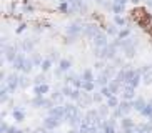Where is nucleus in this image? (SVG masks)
<instances>
[{
	"label": "nucleus",
	"instance_id": "obj_28",
	"mask_svg": "<svg viewBox=\"0 0 152 133\" xmlns=\"http://www.w3.org/2000/svg\"><path fill=\"white\" fill-rule=\"evenodd\" d=\"M109 88H110V92L114 93V95H117V93L122 90V85L117 82V80H110V83H109Z\"/></svg>",
	"mask_w": 152,
	"mask_h": 133
},
{
	"label": "nucleus",
	"instance_id": "obj_21",
	"mask_svg": "<svg viewBox=\"0 0 152 133\" xmlns=\"http://www.w3.org/2000/svg\"><path fill=\"white\" fill-rule=\"evenodd\" d=\"M105 105H107L110 110H115L117 106L121 105V100L117 98V95H112L110 98H107V100H105Z\"/></svg>",
	"mask_w": 152,
	"mask_h": 133
},
{
	"label": "nucleus",
	"instance_id": "obj_48",
	"mask_svg": "<svg viewBox=\"0 0 152 133\" xmlns=\"http://www.w3.org/2000/svg\"><path fill=\"white\" fill-rule=\"evenodd\" d=\"M22 130L17 128V126H9V130H7V133H20Z\"/></svg>",
	"mask_w": 152,
	"mask_h": 133
},
{
	"label": "nucleus",
	"instance_id": "obj_11",
	"mask_svg": "<svg viewBox=\"0 0 152 133\" xmlns=\"http://www.w3.org/2000/svg\"><path fill=\"white\" fill-rule=\"evenodd\" d=\"M58 125H60V120L54 118V116H47V118H44V121H42V126L47 128L49 132H55V130L58 128Z\"/></svg>",
	"mask_w": 152,
	"mask_h": 133
},
{
	"label": "nucleus",
	"instance_id": "obj_42",
	"mask_svg": "<svg viewBox=\"0 0 152 133\" xmlns=\"http://www.w3.org/2000/svg\"><path fill=\"white\" fill-rule=\"evenodd\" d=\"M34 83H35V85H42V83H45V75H44V73L37 75L35 78H34Z\"/></svg>",
	"mask_w": 152,
	"mask_h": 133
},
{
	"label": "nucleus",
	"instance_id": "obj_45",
	"mask_svg": "<svg viewBox=\"0 0 152 133\" xmlns=\"http://www.w3.org/2000/svg\"><path fill=\"white\" fill-rule=\"evenodd\" d=\"M94 66H95V70H100V72H102L104 68H105V63H104V60H99V62L94 63Z\"/></svg>",
	"mask_w": 152,
	"mask_h": 133
},
{
	"label": "nucleus",
	"instance_id": "obj_38",
	"mask_svg": "<svg viewBox=\"0 0 152 133\" xmlns=\"http://www.w3.org/2000/svg\"><path fill=\"white\" fill-rule=\"evenodd\" d=\"M109 110H110V108H109L107 105H99V113H100V116H102L104 120H107L105 116L109 115Z\"/></svg>",
	"mask_w": 152,
	"mask_h": 133
},
{
	"label": "nucleus",
	"instance_id": "obj_39",
	"mask_svg": "<svg viewBox=\"0 0 152 133\" xmlns=\"http://www.w3.org/2000/svg\"><path fill=\"white\" fill-rule=\"evenodd\" d=\"M100 93L104 95V98H105V100H107V98H110L112 95H114V93L110 92V88H109V85H107V87H100Z\"/></svg>",
	"mask_w": 152,
	"mask_h": 133
},
{
	"label": "nucleus",
	"instance_id": "obj_51",
	"mask_svg": "<svg viewBox=\"0 0 152 133\" xmlns=\"http://www.w3.org/2000/svg\"><path fill=\"white\" fill-rule=\"evenodd\" d=\"M112 2H114V4H119V5H127V2H129V0H112Z\"/></svg>",
	"mask_w": 152,
	"mask_h": 133
},
{
	"label": "nucleus",
	"instance_id": "obj_5",
	"mask_svg": "<svg viewBox=\"0 0 152 133\" xmlns=\"http://www.w3.org/2000/svg\"><path fill=\"white\" fill-rule=\"evenodd\" d=\"M30 103L34 108H52V100H47L45 97H34Z\"/></svg>",
	"mask_w": 152,
	"mask_h": 133
},
{
	"label": "nucleus",
	"instance_id": "obj_52",
	"mask_svg": "<svg viewBox=\"0 0 152 133\" xmlns=\"http://www.w3.org/2000/svg\"><path fill=\"white\" fill-rule=\"evenodd\" d=\"M122 133H135V128H125L122 130Z\"/></svg>",
	"mask_w": 152,
	"mask_h": 133
},
{
	"label": "nucleus",
	"instance_id": "obj_43",
	"mask_svg": "<svg viewBox=\"0 0 152 133\" xmlns=\"http://www.w3.org/2000/svg\"><path fill=\"white\" fill-rule=\"evenodd\" d=\"M28 85V77L23 73V75H20V88H25Z\"/></svg>",
	"mask_w": 152,
	"mask_h": 133
},
{
	"label": "nucleus",
	"instance_id": "obj_41",
	"mask_svg": "<svg viewBox=\"0 0 152 133\" xmlns=\"http://www.w3.org/2000/svg\"><path fill=\"white\" fill-rule=\"evenodd\" d=\"M92 98H94V103H99V105H102V100H104V95L100 92H97V93H94L92 95Z\"/></svg>",
	"mask_w": 152,
	"mask_h": 133
},
{
	"label": "nucleus",
	"instance_id": "obj_20",
	"mask_svg": "<svg viewBox=\"0 0 152 133\" xmlns=\"http://www.w3.org/2000/svg\"><path fill=\"white\" fill-rule=\"evenodd\" d=\"M64 97H65V95L62 93V90H54V92L50 93V100H52V102H55L57 105H60V103H62Z\"/></svg>",
	"mask_w": 152,
	"mask_h": 133
},
{
	"label": "nucleus",
	"instance_id": "obj_18",
	"mask_svg": "<svg viewBox=\"0 0 152 133\" xmlns=\"http://www.w3.org/2000/svg\"><path fill=\"white\" fill-rule=\"evenodd\" d=\"M127 73H129V70L127 68H122V70H117V75L114 80H117L121 85H125L127 83Z\"/></svg>",
	"mask_w": 152,
	"mask_h": 133
},
{
	"label": "nucleus",
	"instance_id": "obj_24",
	"mask_svg": "<svg viewBox=\"0 0 152 133\" xmlns=\"http://www.w3.org/2000/svg\"><path fill=\"white\" fill-rule=\"evenodd\" d=\"M72 66V60H67V58H62L60 62H58V68L64 72V73H69V70H70Z\"/></svg>",
	"mask_w": 152,
	"mask_h": 133
},
{
	"label": "nucleus",
	"instance_id": "obj_49",
	"mask_svg": "<svg viewBox=\"0 0 152 133\" xmlns=\"http://www.w3.org/2000/svg\"><path fill=\"white\" fill-rule=\"evenodd\" d=\"M34 133H49V130H47V128H44V126H39V128H35V130H34Z\"/></svg>",
	"mask_w": 152,
	"mask_h": 133
},
{
	"label": "nucleus",
	"instance_id": "obj_53",
	"mask_svg": "<svg viewBox=\"0 0 152 133\" xmlns=\"http://www.w3.org/2000/svg\"><path fill=\"white\" fill-rule=\"evenodd\" d=\"M25 28H27V25H25V23H22V25H20V27H18V33H20V32H23V30H25Z\"/></svg>",
	"mask_w": 152,
	"mask_h": 133
},
{
	"label": "nucleus",
	"instance_id": "obj_55",
	"mask_svg": "<svg viewBox=\"0 0 152 133\" xmlns=\"http://www.w3.org/2000/svg\"><path fill=\"white\" fill-rule=\"evenodd\" d=\"M129 2H132V4H139L140 0H129Z\"/></svg>",
	"mask_w": 152,
	"mask_h": 133
},
{
	"label": "nucleus",
	"instance_id": "obj_30",
	"mask_svg": "<svg viewBox=\"0 0 152 133\" xmlns=\"http://www.w3.org/2000/svg\"><path fill=\"white\" fill-rule=\"evenodd\" d=\"M140 115H142L144 118H149V120L152 118V103H151V102H149L147 105L144 106V110L140 111Z\"/></svg>",
	"mask_w": 152,
	"mask_h": 133
},
{
	"label": "nucleus",
	"instance_id": "obj_14",
	"mask_svg": "<svg viewBox=\"0 0 152 133\" xmlns=\"http://www.w3.org/2000/svg\"><path fill=\"white\" fill-rule=\"evenodd\" d=\"M69 4L72 5V9L75 10V12H87V5H85L84 0H67Z\"/></svg>",
	"mask_w": 152,
	"mask_h": 133
},
{
	"label": "nucleus",
	"instance_id": "obj_1",
	"mask_svg": "<svg viewBox=\"0 0 152 133\" xmlns=\"http://www.w3.org/2000/svg\"><path fill=\"white\" fill-rule=\"evenodd\" d=\"M134 110L132 108V102H127V100H122L121 105L115 108V111H114V116L115 118H124V116H129V113Z\"/></svg>",
	"mask_w": 152,
	"mask_h": 133
},
{
	"label": "nucleus",
	"instance_id": "obj_27",
	"mask_svg": "<svg viewBox=\"0 0 152 133\" xmlns=\"http://www.w3.org/2000/svg\"><path fill=\"white\" fill-rule=\"evenodd\" d=\"M12 118H14L15 121H23V120H25V113H23L20 108H14V110H12Z\"/></svg>",
	"mask_w": 152,
	"mask_h": 133
},
{
	"label": "nucleus",
	"instance_id": "obj_47",
	"mask_svg": "<svg viewBox=\"0 0 152 133\" xmlns=\"http://www.w3.org/2000/svg\"><path fill=\"white\" fill-rule=\"evenodd\" d=\"M9 126H10V125L7 123V121H2V125H0V132H2V133H7Z\"/></svg>",
	"mask_w": 152,
	"mask_h": 133
},
{
	"label": "nucleus",
	"instance_id": "obj_6",
	"mask_svg": "<svg viewBox=\"0 0 152 133\" xmlns=\"http://www.w3.org/2000/svg\"><path fill=\"white\" fill-rule=\"evenodd\" d=\"M65 120L70 121L72 118H75V116L80 115V111H79V106L74 105V103H65Z\"/></svg>",
	"mask_w": 152,
	"mask_h": 133
},
{
	"label": "nucleus",
	"instance_id": "obj_44",
	"mask_svg": "<svg viewBox=\"0 0 152 133\" xmlns=\"http://www.w3.org/2000/svg\"><path fill=\"white\" fill-rule=\"evenodd\" d=\"M32 62H34V65H35V66H40L44 60H42V57H40V55H34V58H32Z\"/></svg>",
	"mask_w": 152,
	"mask_h": 133
},
{
	"label": "nucleus",
	"instance_id": "obj_26",
	"mask_svg": "<svg viewBox=\"0 0 152 133\" xmlns=\"http://www.w3.org/2000/svg\"><path fill=\"white\" fill-rule=\"evenodd\" d=\"M58 10H60L62 13H67V15H70V13L75 12V10L72 9V5L69 4V2H62V4L58 5Z\"/></svg>",
	"mask_w": 152,
	"mask_h": 133
},
{
	"label": "nucleus",
	"instance_id": "obj_17",
	"mask_svg": "<svg viewBox=\"0 0 152 133\" xmlns=\"http://www.w3.org/2000/svg\"><path fill=\"white\" fill-rule=\"evenodd\" d=\"M145 105H147V102H145L142 97H137L135 100H132V108H134L135 111H139V113L144 110V106Z\"/></svg>",
	"mask_w": 152,
	"mask_h": 133
},
{
	"label": "nucleus",
	"instance_id": "obj_8",
	"mask_svg": "<svg viewBox=\"0 0 152 133\" xmlns=\"http://www.w3.org/2000/svg\"><path fill=\"white\" fill-rule=\"evenodd\" d=\"M135 88L134 87H130L129 83L122 85V100H127V102H132L135 100Z\"/></svg>",
	"mask_w": 152,
	"mask_h": 133
},
{
	"label": "nucleus",
	"instance_id": "obj_15",
	"mask_svg": "<svg viewBox=\"0 0 152 133\" xmlns=\"http://www.w3.org/2000/svg\"><path fill=\"white\" fill-rule=\"evenodd\" d=\"M49 92H50V87L47 83L35 85V87H34V93H35V97H45Z\"/></svg>",
	"mask_w": 152,
	"mask_h": 133
},
{
	"label": "nucleus",
	"instance_id": "obj_32",
	"mask_svg": "<svg viewBox=\"0 0 152 133\" xmlns=\"http://www.w3.org/2000/svg\"><path fill=\"white\" fill-rule=\"evenodd\" d=\"M40 68H42V72H49L50 68H52V60L50 58H44V62H42V65H40Z\"/></svg>",
	"mask_w": 152,
	"mask_h": 133
},
{
	"label": "nucleus",
	"instance_id": "obj_56",
	"mask_svg": "<svg viewBox=\"0 0 152 133\" xmlns=\"http://www.w3.org/2000/svg\"><path fill=\"white\" fill-rule=\"evenodd\" d=\"M58 2H60V4H62V2H67V0H58Z\"/></svg>",
	"mask_w": 152,
	"mask_h": 133
},
{
	"label": "nucleus",
	"instance_id": "obj_12",
	"mask_svg": "<svg viewBox=\"0 0 152 133\" xmlns=\"http://www.w3.org/2000/svg\"><path fill=\"white\" fill-rule=\"evenodd\" d=\"M142 70V83L144 85H151L152 83V65H144Z\"/></svg>",
	"mask_w": 152,
	"mask_h": 133
},
{
	"label": "nucleus",
	"instance_id": "obj_16",
	"mask_svg": "<svg viewBox=\"0 0 152 133\" xmlns=\"http://www.w3.org/2000/svg\"><path fill=\"white\" fill-rule=\"evenodd\" d=\"M95 83L100 85V87H107V85L110 83V77H109L107 73L102 70V72H100V73L97 75V78H95Z\"/></svg>",
	"mask_w": 152,
	"mask_h": 133
},
{
	"label": "nucleus",
	"instance_id": "obj_4",
	"mask_svg": "<svg viewBox=\"0 0 152 133\" xmlns=\"http://www.w3.org/2000/svg\"><path fill=\"white\" fill-rule=\"evenodd\" d=\"M92 40V45H94V48H104V47H107L109 45V37L105 32H99L97 35L94 37Z\"/></svg>",
	"mask_w": 152,
	"mask_h": 133
},
{
	"label": "nucleus",
	"instance_id": "obj_57",
	"mask_svg": "<svg viewBox=\"0 0 152 133\" xmlns=\"http://www.w3.org/2000/svg\"><path fill=\"white\" fill-rule=\"evenodd\" d=\"M55 133H60V132H55Z\"/></svg>",
	"mask_w": 152,
	"mask_h": 133
},
{
	"label": "nucleus",
	"instance_id": "obj_31",
	"mask_svg": "<svg viewBox=\"0 0 152 133\" xmlns=\"http://www.w3.org/2000/svg\"><path fill=\"white\" fill-rule=\"evenodd\" d=\"M82 90L84 92H94L95 90V82H84V85H82Z\"/></svg>",
	"mask_w": 152,
	"mask_h": 133
},
{
	"label": "nucleus",
	"instance_id": "obj_13",
	"mask_svg": "<svg viewBox=\"0 0 152 133\" xmlns=\"http://www.w3.org/2000/svg\"><path fill=\"white\" fill-rule=\"evenodd\" d=\"M99 32H100V30L97 28L95 23H87V25H84V35L89 37V38H94Z\"/></svg>",
	"mask_w": 152,
	"mask_h": 133
},
{
	"label": "nucleus",
	"instance_id": "obj_23",
	"mask_svg": "<svg viewBox=\"0 0 152 133\" xmlns=\"http://www.w3.org/2000/svg\"><path fill=\"white\" fill-rule=\"evenodd\" d=\"M95 78H97V77H94L92 68H85V70L82 72V80H84V82H95Z\"/></svg>",
	"mask_w": 152,
	"mask_h": 133
},
{
	"label": "nucleus",
	"instance_id": "obj_33",
	"mask_svg": "<svg viewBox=\"0 0 152 133\" xmlns=\"http://www.w3.org/2000/svg\"><path fill=\"white\" fill-rule=\"evenodd\" d=\"M129 35H130V28H121L117 38H119V40H125V38H129Z\"/></svg>",
	"mask_w": 152,
	"mask_h": 133
},
{
	"label": "nucleus",
	"instance_id": "obj_22",
	"mask_svg": "<svg viewBox=\"0 0 152 133\" xmlns=\"http://www.w3.org/2000/svg\"><path fill=\"white\" fill-rule=\"evenodd\" d=\"M121 128L122 130H125V128H135L134 120L130 118V116H124V118H121Z\"/></svg>",
	"mask_w": 152,
	"mask_h": 133
},
{
	"label": "nucleus",
	"instance_id": "obj_19",
	"mask_svg": "<svg viewBox=\"0 0 152 133\" xmlns=\"http://www.w3.org/2000/svg\"><path fill=\"white\" fill-rule=\"evenodd\" d=\"M25 58H27V57H23L22 53H18V55H17V58L14 60V63H12V66H14L15 70H20V72H22L23 63H25Z\"/></svg>",
	"mask_w": 152,
	"mask_h": 133
},
{
	"label": "nucleus",
	"instance_id": "obj_35",
	"mask_svg": "<svg viewBox=\"0 0 152 133\" xmlns=\"http://www.w3.org/2000/svg\"><path fill=\"white\" fill-rule=\"evenodd\" d=\"M114 23L122 28V27H125V23H127V22H125V18L122 17V15H114Z\"/></svg>",
	"mask_w": 152,
	"mask_h": 133
},
{
	"label": "nucleus",
	"instance_id": "obj_46",
	"mask_svg": "<svg viewBox=\"0 0 152 133\" xmlns=\"http://www.w3.org/2000/svg\"><path fill=\"white\" fill-rule=\"evenodd\" d=\"M50 60H52V62H54V60H58V62H60V60H62V58L58 57V52H50Z\"/></svg>",
	"mask_w": 152,
	"mask_h": 133
},
{
	"label": "nucleus",
	"instance_id": "obj_9",
	"mask_svg": "<svg viewBox=\"0 0 152 133\" xmlns=\"http://www.w3.org/2000/svg\"><path fill=\"white\" fill-rule=\"evenodd\" d=\"M49 116H54L57 120H65V106L64 105H55L49 108Z\"/></svg>",
	"mask_w": 152,
	"mask_h": 133
},
{
	"label": "nucleus",
	"instance_id": "obj_54",
	"mask_svg": "<svg viewBox=\"0 0 152 133\" xmlns=\"http://www.w3.org/2000/svg\"><path fill=\"white\" fill-rule=\"evenodd\" d=\"M65 133H80V132H79V130H77V128H70V130H69V132H65Z\"/></svg>",
	"mask_w": 152,
	"mask_h": 133
},
{
	"label": "nucleus",
	"instance_id": "obj_40",
	"mask_svg": "<svg viewBox=\"0 0 152 133\" xmlns=\"http://www.w3.org/2000/svg\"><path fill=\"white\" fill-rule=\"evenodd\" d=\"M62 93L65 95V97L70 98V97H72V93H74V87H72V85H65V87L62 88Z\"/></svg>",
	"mask_w": 152,
	"mask_h": 133
},
{
	"label": "nucleus",
	"instance_id": "obj_7",
	"mask_svg": "<svg viewBox=\"0 0 152 133\" xmlns=\"http://www.w3.org/2000/svg\"><path fill=\"white\" fill-rule=\"evenodd\" d=\"M65 32H67V35H70V37H79L80 33H84V25L79 23V22H74V23H70V25H67Z\"/></svg>",
	"mask_w": 152,
	"mask_h": 133
},
{
	"label": "nucleus",
	"instance_id": "obj_2",
	"mask_svg": "<svg viewBox=\"0 0 152 133\" xmlns=\"http://www.w3.org/2000/svg\"><path fill=\"white\" fill-rule=\"evenodd\" d=\"M127 83L130 87L137 88L139 85L142 83V70H129V73H127Z\"/></svg>",
	"mask_w": 152,
	"mask_h": 133
},
{
	"label": "nucleus",
	"instance_id": "obj_34",
	"mask_svg": "<svg viewBox=\"0 0 152 133\" xmlns=\"http://www.w3.org/2000/svg\"><path fill=\"white\" fill-rule=\"evenodd\" d=\"M9 95H10V90L4 85V87H2V92H0V98H2V103H5L7 100H9Z\"/></svg>",
	"mask_w": 152,
	"mask_h": 133
},
{
	"label": "nucleus",
	"instance_id": "obj_37",
	"mask_svg": "<svg viewBox=\"0 0 152 133\" xmlns=\"http://www.w3.org/2000/svg\"><path fill=\"white\" fill-rule=\"evenodd\" d=\"M105 33H109V35H114V37L119 35V30H117V25H115V23L109 25L107 28H105Z\"/></svg>",
	"mask_w": 152,
	"mask_h": 133
},
{
	"label": "nucleus",
	"instance_id": "obj_25",
	"mask_svg": "<svg viewBox=\"0 0 152 133\" xmlns=\"http://www.w3.org/2000/svg\"><path fill=\"white\" fill-rule=\"evenodd\" d=\"M34 48H35V43H34V42H32V40H23L22 42V50L25 53H32L34 52Z\"/></svg>",
	"mask_w": 152,
	"mask_h": 133
},
{
	"label": "nucleus",
	"instance_id": "obj_29",
	"mask_svg": "<svg viewBox=\"0 0 152 133\" xmlns=\"http://www.w3.org/2000/svg\"><path fill=\"white\" fill-rule=\"evenodd\" d=\"M34 62H32V58H25V63H23V68H22V72L25 73V75H28L32 72V68H34Z\"/></svg>",
	"mask_w": 152,
	"mask_h": 133
},
{
	"label": "nucleus",
	"instance_id": "obj_50",
	"mask_svg": "<svg viewBox=\"0 0 152 133\" xmlns=\"http://www.w3.org/2000/svg\"><path fill=\"white\" fill-rule=\"evenodd\" d=\"M23 10H25V12H32L34 7H32V4H23Z\"/></svg>",
	"mask_w": 152,
	"mask_h": 133
},
{
	"label": "nucleus",
	"instance_id": "obj_36",
	"mask_svg": "<svg viewBox=\"0 0 152 133\" xmlns=\"http://www.w3.org/2000/svg\"><path fill=\"white\" fill-rule=\"evenodd\" d=\"M124 10H125L124 5H119V4H114V2H112V12L115 13V15H121V13H124Z\"/></svg>",
	"mask_w": 152,
	"mask_h": 133
},
{
	"label": "nucleus",
	"instance_id": "obj_3",
	"mask_svg": "<svg viewBox=\"0 0 152 133\" xmlns=\"http://www.w3.org/2000/svg\"><path fill=\"white\" fill-rule=\"evenodd\" d=\"M5 87L10 90V93H15V90L20 88V75H17V73L7 75V78H5Z\"/></svg>",
	"mask_w": 152,
	"mask_h": 133
},
{
	"label": "nucleus",
	"instance_id": "obj_10",
	"mask_svg": "<svg viewBox=\"0 0 152 133\" xmlns=\"http://www.w3.org/2000/svg\"><path fill=\"white\" fill-rule=\"evenodd\" d=\"M4 53H5V60L9 63H14V60L17 58V47L14 45H4Z\"/></svg>",
	"mask_w": 152,
	"mask_h": 133
}]
</instances>
